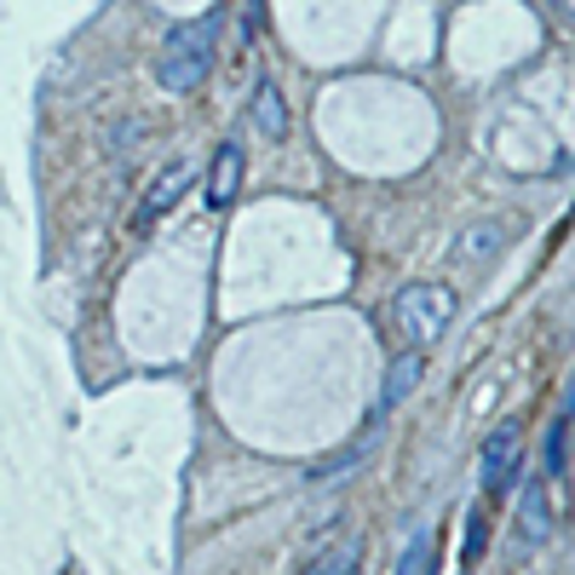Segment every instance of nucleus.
<instances>
[{
  "label": "nucleus",
  "instance_id": "nucleus-1",
  "mask_svg": "<svg viewBox=\"0 0 575 575\" xmlns=\"http://www.w3.org/2000/svg\"><path fill=\"white\" fill-rule=\"evenodd\" d=\"M213 41H219V18H196V23H179L167 35L162 58H156V81L162 92H190L208 81L213 69Z\"/></svg>",
  "mask_w": 575,
  "mask_h": 575
},
{
  "label": "nucleus",
  "instance_id": "nucleus-2",
  "mask_svg": "<svg viewBox=\"0 0 575 575\" xmlns=\"http://www.w3.org/2000/svg\"><path fill=\"white\" fill-rule=\"evenodd\" d=\"M455 288L449 283H409L403 294H397V329H403L409 340H414V352L427 340H438L449 322H455Z\"/></svg>",
  "mask_w": 575,
  "mask_h": 575
},
{
  "label": "nucleus",
  "instance_id": "nucleus-3",
  "mask_svg": "<svg viewBox=\"0 0 575 575\" xmlns=\"http://www.w3.org/2000/svg\"><path fill=\"white\" fill-rule=\"evenodd\" d=\"M185 185H190V167L185 162H173V167H162L156 179H150V190H144V202H139V213H133V236H150L156 224L179 208V196H185Z\"/></svg>",
  "mask_w": 575,
  "mask_h": 575
},
{
  "label": "nucleus",
  "instance_id": "nucleus-4",
  "mask_svg": "<svg viewBox=\"0 0 575 575\" xmlns=\"http://www.w3.org/2000/svg\"><path fill=\"white\" fill-rule=\"evenodd\" d=\"M512 466H518V420H501L489 438H484V455H478V484L489 495H501L512 484Z\"/></svg>",
  "mask_w": 575,
  "mask_h": 575
},
{
  "label": "nucleus",
  "instance_id": "nucleus-5",
  "mask_svg": "<svg viewBox=\"0 0 575 575\" xmlns=\"http://www.w3.org/2000/svg\"><path fill=\"white\" fill-rule=\"evenodd\" d=\"M294 575H363V535H340L299 564Z\"/></svg>",
  "mask_w": 575,
  "mask_h": 575
},
{
  "label": "nucleus",
  "instance_id": "nucleus-6",
  "mask_svg": "<svg viewBox=\"0 0 575 575\" xmlns=\"http://www.w3.org/2000/svg\"><path fill=\"white\" fill-rule=\"evenodd\" d=\"M208 208H231L236 202V190H242V150L236 144H224L219 156H213V173H208Z\"/></svg>",
  "mask_w": 575,
  "mask_h": 575
},
{
  "label": "nucleus",
  "instance_id": "nucleus-7",
  "mask_svg": "<svg viewBox=\"0 0 575 575\" xmlns=\"http://www.w3.org/2000/svg\"><path fill=\"white\" fill-rule=\"evenodd\" d=\"M420 374H427V357H420V352H403V357L391 363L386 386H380V414H391L397 403H403V397L420 386Z\"/></svg>",
  "mask_w": 575,
  "mask_h": 575
},
{
  "label": "nucleus",
  "instance_id": "nucleus-8",
  "mask_svg": "<svg viewBox=\"0 0 575 575\" xmlns=\"http://www.w3.org/2000/svg\"><path fill=\"white\" fill-rule=\"evenodd\" d=\"M254 133H259V139H283V133H288V110H283V92L270 87V81L254 92Z\"/></svg>",
  "mask_w": 575,
  "mask_h": 575
},
{
  "label": "nucleus",
  "instance_id": "nucleus-9",
  "mask_svg": "<svg viewBox=\"0 0 575 575\" xmlns=\"http://www.w3.org/2000/svg\"><path fill=\"white\" fill-rule=\"evenodd\" d=\"M507 219H489V224H472V231L461 236V259H489V254H501V242H507Z\"/></svg>",
  "mask_w": 575,
  "mask_h": 575
},
{
  "label": "nucleus",
  "instance_id": "nucleus-10",
  "mask_svg": "<svg viewBox=\"0 0 575 575\" xmlns=\"http://www.w3.org/2000/svg\"><path fill=\"white\" fill-rule=\"evenodd\" d=\"M546 530H553V518H546V495L530 489V501H523V518H518V535H523V546H541Z\"/></svg>",
  "mask_w": 575,
  "mask_h": 575
},
{
  "label": "nucleus",
  "instance_id": "nucleus-11",
  "mask_svg": "<svg viewBox=\"0 0 575 575\" xmlns=\"http://www.w3.org/2000/svg\"><path fill=\"white\" fill-rule=\"evenodd\" d=\"M427 564H432V535H414L403 564H397V575H427Z\"/></svg>",
  "mask_w": 575,
  "mask_h": 575
},
{
  "label": "nucleus",
  "instance_id": "nucleus-12",
  "mask_svg": "<svg viewBox=\"0 0 575 575\" xmlns=\"http://www.w3.org/2000/svg\"><path fill=\"white\" fill-rule=\"evenodd\" d=\"M484 541H489V523H484V507H472V518H466V564L472 559H484Z\"/></svg>",
  "mask_w": 575,
  "mask_h": 575
},
{
  "label": "nucleus",
  "instance_id": "nucleus-13",
  "mask_svg": "<svg viewBox=\"0 0 575 575\" xmlns=\"http://www.w3.org/2000/svg\"><path fill=\"white\" fill-rule=\"evenodd\" d=\"M564 472V414L546 427V478H559Z\"/></svg>",
  "mask_w": 575,
  "mask_h": 575
}]
</instances>
